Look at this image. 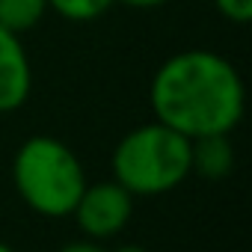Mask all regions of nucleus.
I'll list each match as a JSON object with an SVG mask.
<instances>
[{
    "instance_id": "423d86ee",
    "label": "nucleus",
    "mask_w": 252,
    "mask_h": 252,
    "mask_svg": "<svg viewBox=\"0 0 252 252\" xmlns=\"http://www.w3.org/2000/svg\"><path fill=\"white\" fill-rule=\"evenodd\" d=\"M234 169V146L228 134H208L190 140V175L220 181Z\"/></svg>"
},
{
    "instance_id": "6e6552de",
    "label": "nucleus",
    "mask_w": 252,
    "mask_h": 252,
    "mask_svg": "<svg viewBox=\"0 0 252 252\" xmlns=\"http://www.w3.org/2000/svg\"><path fill=\"white\" fill-rule=\"evenodd\" d=\"M113 3L116 0H48V9L65 21L86 24V21H98L101 15H107Z\"/></svg>"
},
{
    "instance_id": "9b49d317",
    "label": "nucleus",
    "mask_w": 252,
    "mask_h": 252,
    "mask_svg": "<svg viewBox=\"0 0 252 252\" xmlns=\"http://www.w3.org/2000/svg\"><path fill=\"white\" fill-rule=\"evenodd\" d=\"M116 3L134 6V9H155V6H163V3H169V0H116Z\"/></svg>"
},
{
    "instance_id": "9d476101",
    "label": "nucleus",
    "mask_w": 252,
    "mask_h": 252,
    "mask_svg": "<svg viewBox=\"0 0 252 252\" xmlns=\"http://www.w3.org/2000/svg\"><path fill=\"white\" fill-rule=\"evenodd\" d=\"M60 252H104L95 240H74V243H65Z\"/></svg>"
},
{
    "instance_id": "f8f14e48",
    "label": "nucleus",
    "mask_w": 252,
    "mask_h": 252,
    "mask_svg": "<svg viewBox=\"0 0 252 252\" xmlns=\"http://www.w3.org/2000/svg\"><path fill=\"white\" fill-rule=\"evenodd\" d=\"M113 252H149V249H143V246H137V243H125V246H119V249H113Z\"/></svg>"
},
{
    "instance_id": "0eeeda50",
    "label": "nucleus",
    "mask_w": 252,
    "mask_h": 252,
    "mask_svg": "<svg viewBox=\"0 0 252 252\" xmlns=\"http://www.w3.org/2000/svg\"><path fill=\"white\" fill-rule=\"evenodd\" d=\"M48 12V0H0V27L21 36L33 30Z\"/></svg>"
},
{
    "instance_id": "f03ea898",
    "label": "nucleus",
    "mask_w": 252,
    "mask_h": 252,
    "mask_svg": "<svg viewBox=\"0 0 252 252\" xmlns=\"http://www.w3.org/2000/svg\"><path fill=\"white\" fill-rule=\"evenodd\" d=\"M12 181L24 205L48 220L71 217L86 187L80 158L57 137L36 134L24 140L12 158Z\"/></svg>"
},
{
    "instance_id": "39448f33",
    "label": "nucleus",
    "mask_w": 252,
    "mask_h": 252,
    "mask_svg": "<svg viewBox=\"0 0 252 252\" xmlns=\"http://www.w3.org/2000/svg\"><path fill=\"white\" fill-rule=\"evenodd\" d=\"M33 92V65L18 33L0 27V113H15Z\"/></svg>"
},
{
    "instance_id": "7ed1b4c3",
    "label": "nucleus",
    "mask_w": 252,
    "mask_h": 252,
    "mask_svg": "<svg viewBox=\"0 0 252 252\" xmlns=\"http://www.w3.org/2000/svg\"><path fill=\"white\" fill-rule=\"evenodd\" d=\"M190 175V140L163 122L128 131L113 149V181L134 199L175 190Z\"/></svg>"
},
{
    "instance_id": "f257e3e1",
    "label": "nucleus",
    "mask_w": 252,
    "mask_h": 252,
    "mask_svg": "<svg viewBox=\"0 0 252 252\" xmlns=\"http://www.w3.org/2000/svg\"><path fill=\"white\" fill-rule=\"evenodd\" d=\"M158 122L187 140L231 134L243 119V80L231 60L217 51L190 48L166 57L149 86Z\"/></svg>"
},
{
    "instance_id": "1a4fd4ad",
    "label": "nucleus",
    "mask_w": 252,
    "mask_h": 252,
    "mask_svg": "<svg viewBox=\"0 0 252 252\" xmlns=\"http://www.w3.org/2000/svg\"><path fill=\"white\" fill-rule=\"evenodd\" d=\"M211 3L231 24H249L252 21V0H211Z\"/></svg>"
},
{
    "instance_id": "ddd939ff",
    "label": "nucleus",
    "mask_w": 252,
    "mask_h": 252,
    "mask_svg": "<svg viewBox=\"0 0 252 252\" xmlns=\"http://www.w3.org/2000/svg\"><path fill=\"white\" fill-rule=\"evenodd\" d=\"M0 252H15L12 246H6V243H0Z\"/></svg>"
},
{
    "instance_id": "20e7f679",
    "label": "nucleus",
    "mask_w": 252,
    "mask_h": 252,
    "mask_svg": "<svg viewBox=\"0 0 252 252\" xmlns=\"http://www.w3.org/2000/svg\"><path fill=\"white\" fill-rule=\"evenodd\" d=\"M131 214H134V196L119 181L86 184L80 199L71 208V217H74L77 228L92 240H104V237L119 234L128 225Z\"/></svg>"
}]
</instances>
